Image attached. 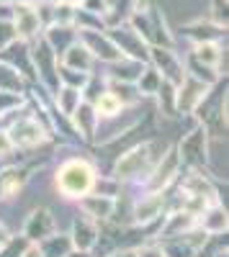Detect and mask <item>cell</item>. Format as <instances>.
<instances>
[{
  "mask_svg": "<svg viewBox=\"0 0 229 257\" xmlns=\"http://www.w3.org/2000/svg\"><path fill=\"white\" fill-rule=\"evenodd\" d=\"M170 144H162V142H155V139H147V142H139L134 144L132 149H127L116 162H113V170L111 175L119 180V183H129V185H142L144 178L150 175V170L155 167V162L168 152Z\"/></svg>",
  "mask_w": 229,
  "mask_h": 257,
  "instance_id": "obj_1",
  "label": "cell"
},
{
  "mask_svg": "<svg viewBox=\"0 0 229 257\" xmlns=\"http://www.w3.org/2000/svg\"><path fill=\"white\" fill-rule=\"evenodd\" d=\"M98 170L90 160L85 157H70L65 162H59L54 170V190L65 201H80L82 196H88L95 185Z\"/></svg>",
  "mask_w": 229,
  "mask_h": 257,
  "instance_id": "obj_2",
  "label": "cell"
},
{
  "mask_svg": "<svg viewBox=\"0 0 229 257\" xmlns=\"http://www.w3.org/2000/svg\"><path fill=\"white\" fill-rule=\"evenodd\" d=\"M142 121V113H137V105H124L116 116L108 118H98L95 134H93V144H111L121 137H127L132 128H137Z\"/></svg>",
  "mask_w": 229,
  "mask_h": 257,
  "instance_id": "obj_3",
  "label": "cell"
},
{
  "mask_svg": "<svg viewBox=\"0 0 229 257\" xmlns=\"http://www.w3.org/2000/svg\"><path fill=\"white\" fill-rule=\"evenodd\" d=\"M175 149L180 165H185L188 170H201L203 165H209V132L198 123L193 132H188L178 142Z\"/></svg>",
  "mask_w": 229,
  "mask_h": 257,
  "instance_id": "obj_4",
  "label": "cell"
},
{
  "mask_svg": "<svg viewBox=\"0 0 229 257\" xmlns=\"http://www.w3.org/2000/svg\"><path fill=\"white\" fill-rule=\"evenodd\" d=\"M168 190H144L132 201V226H150L165 216Z\"/></svg>",
  "mask_w": 229,
  "mask_h": 257,
  "instance_id": "obj_5",
  "label": "cell"
},
{
  "mask_svg": "<svg viewBox=\"0 0 229 257\" xmlns=\"http://www.w3.org/2000/svg\"><path fill=\"white\" fill-rule=\"evenodd\" d=\"M214 85H206L191 75H185L180 80V85L175 88V113L178 116H193L198 111V105L206 103Z\"/></svg>",
  "mask_w": 229,
  "mask_h": 257,
  "instance_id": "obj_6",
  "label": "cell"
},
{
  "mask_svg": "<svg viewBox=\"0 0 229 257\" xmlns=\"http://www.w3.org/2000/svg\"><path fill=\"white\" fill-rule=\"evenodd\" d=\"M8 21L13 26L16 39L26 41V44H31V41H36L41 34H44V26H41L39 13L34 8V0L31 3H11V18Z\"/></svg>",
  "mask_w": 229,
  "mask_h": 257,
  "instance_id": "obj_7",
  "label": "cell"
},
{
  "mask_svg": "<svg viewBox=\"0 0 229 257\" xmlns=\"http://www.w3.org/2000/svg\"><path fill=\"white\" fill-rule=\"evenodd\" d=\"M106 34L111 36V41L116 44V49L121 52V57H129V59H139V62H147V52L150 44L144 41L129 24H116L111 29H106Z\"/></svg>",
  "mask_w": 229,
  "mask_h": 257,
  "instance_id": "obj_8",
  "label": "cell"
},
{
  "mask_svg": "<svg viewBox=\"0 0 229 257\" xmlns=\"http://www.w3.org/2000/svg\"><path fill=\"white\" fill-rule=\"evenodd\" d=\"M147 64L162 75V80H170L173 85H180V80L185 77L183 59L178 57V52L173 47H150Z\"/></svg>",
  "mask_w": 229,
  "mask_h": 257,
  "instance_id": "obj_9",
  "label": "cell"
},
{
  "mask_svg": "<svg viewBox=\"0 0 229 257\" xmlns=\"http://www.w3.org/2000/svg\"><path fill=\"white\" fill-rule=\"evenodd\" d=\"M57 231V219H54V213L49 211V208H44V206H39V208H34L29 216H26V224H24V237L29 239V242H41V239H47L49 234H54Z\"/></svg>",
  "mask_w": 229,
  "mask_h": 257,
  "instance_id": "obj_10",
  "label": "cell"
},
{
  "mask_svg": "<svg viewBox=\"0 0 229 257\" xmlns=\"http://www.w3.org/2000/svg\"><path fill=\"white\" fill-rule=\"evenodd\" d=\"M100 237V224H95L93 219L82 216V213H77V216L72 219V226H70V242L75 249H90L95 247Z\"/></svg>",
  "mask_w": 229,
  "mask_h": 257,
  "instance_id": "obj_11",
  "label": "cell"
},
{
  "mask_svg": "<svg viewBox=\"0 0 229 257\" xmlns=\"http://www.w3.org/2000/svg\"><path fill=\"white\" fill-rule=\"evenodd\" d=\"M196 224H198L206 234H209V237H221V234H226V229H229V213H226V208L216 201V203H209V206L198 213Z\"/></svg>",
  "mask_w": 229,
  "mask_h": 257,
  "instance_id": "obj_12",
  "label": "cell"
},
{
  "mask_svg": "<svg viewBox=\"0 0 229 257\" xmlns=\"http://www.w3.org/2000/svg\"><path fill=\"white\" fill-rule=\"evenodd\" d=\"M77 208L82 216L93 219L95 224H106L111 219V211H113V198L108 196H100V193H88L77 201Z\"/></svg>",
  "mask_w": 229,
  "mask_h": 257,
  "instance_id": "obj_13",
  "label": "cell"
},
{
  "mask_svg": "<svg viewBox=\"0 0 229 257\" xmlns=\"http://www.w3.org/2000/svg\"><path fill=\"white\" fill-rule=\"evenodd\" d=\"M59 64H62V67H67V70H77V72H88V75H93L95 57H93L90 49L77 39L72 47H67L65 52L59 54Z\"/></svg>",
  "mask_w": 229,
  "mask_h": 257,
  "instance_id": "obj_14",
  "label": "cell"
},
{
  "mask_svg": "<svg viewBox=\"0 0 229 257\" xmlns=\"http://www.w3.org/2000/svg\"><path fill=\"white\" fill-rule=\"evenodd\" d=\"M72 123V134H77L82 142H93V134H95V126H98V113L93 108V103L82 100L77 105V111L67 118Z\"/></svg>",
  "mask_w": 229,
  "mask_h": 257,
  "instance_id": "obj_15",
  "label": "cell"
},
{
  "mask_svg": "<svg viewBox=\"0 0 229 257\" xmlns=\"http://www.w3.org/2000/svg\"><path fill=\"white\" fill-rule=\"evenodd\" d=\"M26 180H29L26 170H21L18 165H3V170H0V201L18 198Z\"/></svg>",
  "mask_w": 229,
  "mask_h": 257,
  "instance_id": "obj_16",
  "label": "cell"
},
{
  "mask_svg": "<svg viewBox=\"0 0 229 257\" xmlns=\"http://www.w3.org/2000/svg\"><path fill=\"white\" fill-rule=\"evenodd\" d=\"M41 36H44V41L49 44V49L59 57L67 47H72L75 41H77V29H75V26H57V24H49Z\"/></svg>",
  "mask_w": 229,
  "mask_h": 257,
  "instance_id": "obj_17",
  "label": "cell"
},
{
  "mask_svg": "<svg viewBox=\"0 0 229 257\" xmlns=\"http://www.w3.org/2000/svg\"><path fill=\"white\" fill-rule=\"evenodd\" d=\"M82 103V90L80 88H70V85H59V88L52 93V105H54V111L62 113L65 118H70L75 111H77V105Z\"/></svg>",
  "mask_w": 229,
  "mask_h": 257,
  "instance_id": "obj_18",
  "label": "cell"
},
{
  "mask_svg": "<svg viewBox=\"0 0 229 257\" xmlns=\"http://www.w3.org/2000/svg\"><path fill=\"white\" fill-rule=\"evenodd\" d=\"M183 31L193 44H198V41H219V39L226 36V29L216 26L214 21H193V24H188Z\"/></svg>",
  "mask_w": 229,
  "mask_h": 257,
  "instance_id": "obj_19",
  "label": "cell"
},
{
  "mask_svg": "<svg viewBox=\"0 0 229 257\" xmlns=\"http://www.w3.org/2000/svg\"><path fill=\"white\" fill-rule=\"evenodd\" d=\"M188 57H193L196 62L206 64V67L219 70V64L224 62V49L219 41H198V44H193V52Z\"/></svg>",
  "mask_w": 229,
  "mask_h": 257,
  "instance_id": "obj_20",
  "label": "cell"
},
{
  "mask_svg": "<svg viewBox=\"0 0 229 257\" xmlns=\"http://www.w3.org/2000/svg\"><path fill=\"white\" fill-rule=\"evenodd\" d=\"M36 244H39V249H41V254H44V257H67V252L72 249L70 234H59V231L49 234L47 239H41Z\"/></svg>",
  "mask_w": 229,
  "mask_h": 257,
  "instance_id": "obj_21",
  "label": "cell"
},
{
  "mask_svg": "<svg viewBox=\"0 0 229 257\" xmlns=\"http://www.w3.org/2000/svg\"><path fill=\"white\" fill-rule=\"evenodd\" d=\"M0 93H26V77L0 59Z\"/></svg>",
  "mask_w": 229,
  "mask_h": 257,
  "instance_id": "obj_22",
  "label": "cell"
},
{
  "mask_svg": "<svg viewBox=\"0 0 229 257\" xmlns=\"http://www.w3.org/2000/svg\"><path fill=\"white\" fill-rule=\"evenodd\" d=\"M160 82H162V75L155 67H150V64H144V70L134 80V88H137L139 98H152L157 93V88H160Z\"/></svg>",
  "mask_w": 229,
  "mask_h": 257,
  "instance_id": "obj_23",
  "label": "cell"
},
{
  "mask_svg": "<svg viewBox=\"0 0 229 257\" xmlns=\"http://www.w3.org/2000/svg\"><path fill=\"white\" fill-rule=\"evenodd\" d=\"M175 88H178V85H173L170 80H162L157 93L152 95V98H157V105H160L162 116H178L175 113Z\"/></svg>",
  "mask_w": 229,
  "mask_h": 257,
  "instance_id": "obj_24",
  "label": "cell"
},
{
  "mask_svg": "<svg viewBox=\"0 0 229 257\" xmlns=\"http://www.w3.org/2000/svg\"><path fill=\"white\" fill-rule=\"evenodd\" d=\"M106 88L121 100V105H137L142 98L134 88V82H121V80H108L106 77Z\"/></svg>",
  "mask_w": 229,
  "mask_h": 257,
  "instance_id": "obj_25",
  "label": "cell"
},
{
  "mask_svg": "<svg viewBox=\"0 0 229 257\" xmlns=\"http://www.w3.org/2000/svg\"><path fill=\"white\" fill-rule=\"evenodd\" d=\"M93 108H95V113H98V118H108V116H116L124 105H121V100L106 88L95 100H93Z\"/></svg>",
  "mask_w": 229,
  "mask_h": 257,
  "instance_id": "obj_26",
  "label": "cell"
},
{
  "mask_svg": "<svg viewBox=\"0 0 229 257\" xmlns=\"http://www.w3.org/2000/svg\"><path fill=\"white\" fill-rule=\"evenodd\" d=\"M160 249L162 257H198L196 249L185 242L183 237H173V239H160Z\"/></svg>",
  "mask_w": 229,
  "mask_h": 257,
  "instance_id": "obj_27",
  "label": "cell"
},
{
  "mask_svg": "<svg viewBox=\"0 0 229 257\" xmlns=\"http://www.w3.org/2000/svg\"><path fill=\"white\" fill-rule=\"evenodd\" d=\"M29 239L21 234V237H11L6 244H0V257H21V252L26 249Z\"/></svg>",
  "mask_w": 229,
  "mask_h": 257,
  "instance_id": "obj_28",
  "label": "cell"
},
{
  "mask_svg": "<svg viewBox=\"0 0 229 257\" xmlns=\"http://www.w3.org/2000/svg\"><path fill=\"white\" fill-rule=\"evenodd\" d=\"M13 39H16V34H13L11 21H8V18H0V52H3Z\"/></svg>",
  "mask_w": 229,
  "mask_h": 257,
  "instance_id": "obj_29",
  "label": "cell"
},
{
  "mask_svg": "<svg viewBox=\"0 0 229 257\" xmlns=\"http://www.w3.org/2000/svg\"><path fill=\"white\" fill-rule=\"evenodd\" d=\"M211 21H214L216 26H224V29H226V0H214Z\"/></svg>",
  "mask_w": 229,
  "mask_h": 257,
  "instance_id": "obj_30",
  "label": "cell"
},
{
  "mask_svg": "<svg viewBox=\"0 0 229 257\" xmlns=\"http://www.w3.org/2000/svg\"><path fill=\"white\" fill-rule=\"evenodd\" d=\"M16 152L13 144H11V137L6 132V126H0V160H8L11 155Z\"/></svg>",
  "mask_w": 229,
  "mask_h": 257,
  "instance_id": "obj_31",
  "label": "cell"
},
{
  "mask_svg": "<svg viewBox=\"0 0 229 257\" xmlns=\"http://www.w3.org/2000/svg\"><path fill=\"white\" fill-rule=\"evenodd\" d=\"M137 257H162V249L160 244H144L137 249Z\"/></svg>",
  "mask_w": 229,
  "mask_h": 257,
  "instance_id": "obj_32",
  "label": "cell"
},
{
  "mask_svg": "<svg viewBox=\"0 0 229 257\" xmlns=\"http://www.w3.org/2000/svg\"><path fill=\"white\" fill-rule=\"evenodd\" d=\"M21 257H44L41 254V249H39V244H34V242H29L26 244V249L21 252Z\"/></svg>",
  "mask_w": 229,
  "mask_h": 257,
  "instance_id": "obj_33",
  "label": "cell"
},
{
  "mask_svg": "<svg viewBox=\"0 0 229 257\" xmlns=\"http://www.w3.org/2000/svg\"><path fill=\"white\" fill-rule=\"evenodd\" d=\"M106 257H137V249H113Z\"/></svg>",
  "mask_w": 229,
  "mask_h": 257,
  "instance_id": "obj_34",
  "label": "cell"
},
{
  "mask_svg": "<svg viewBox=\"0 0 229 257\" xmlns=\"http://www.w3.org/2000/svg\"><path fill=\"white\" fill-rule=\"evenodd\" d=\"M67 257H95V254H93L90 249H75V247H72V249L67 252Z\"/></svg>",
  "mask_w": 229,
  "mask_h": 257,
  "instance_id": "obj_35",
  "label": "cell"
},
{
  "mask_svg": "<svg viewBox=\"0 0 229 257\" xmlns=\"http://www.w3.org/2000/svg\"><path fill=\"white\" fill-rule=\"evenodd\" d=\"M11 237H13V234L8 231V226H6L3 221H0V244H6V242H8Z\"/></svg>",
  "mask_w": 229,
  "mask_h": 257,
  "instance_id": "obj_36",
  "label": "cell"
},
{
  "mask_svg": "<svg viewBox=\"0 0 229 257\" xmlns=\"http://www.w3.org/2000/svg\"><path fill=\"white\" fill-rule=\"evenodd\" d=\"M59 3H67V6H75V8H77V6L82 3V0H59Z\"/></svg>",
  "mask_w": 229,
  "mask_h": 257,
  "instance_id": "obj_37",
  "label": "cell"
},
{
  "mask_svg": "<svg viewBox=\"0 0 229 257\" xmlns=\"http://www.w3.org/2000/svg\"><path fill=\"white\" fill-rule=\"evenodd\" d=\"M103 3H106V8H113V6L119 3V0H103Z\"/></svg>",
  "mask_w": 229,
  "mask_h": 257,
  "instance_id": "obj_38",
  "label": "cell"
}]
</instances>
